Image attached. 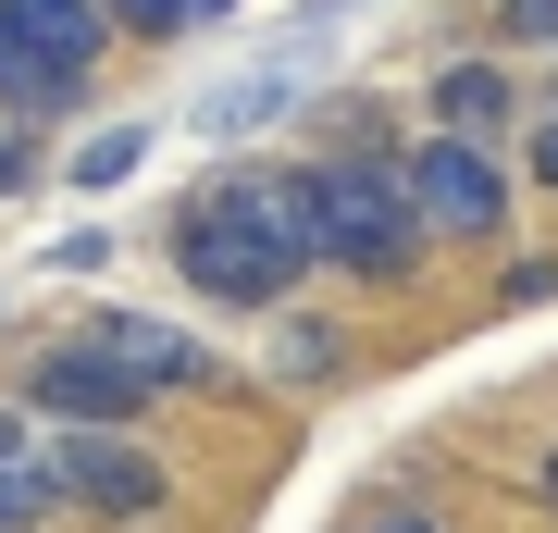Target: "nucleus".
Returning a JSON list of instances; mask_svg holds the SVG:
<instances>
[{
  "instance_id": "nucleus-13",
  "label": "nucleus",
  "mask_w": 558,
  "mask_h": 533,
  "mask_svg": "<svg viewBox=\"0 0 558 533\" xmlns=\"http://www.w3.org/2000/svg\"><path fill=\"white\" fill-rule=\"evenodd\" d=\"M497 25H509L521 50H558V0H497Z\"/></svg>"
},
{
  "instance_id": "nucleus-8",
  "label": "nucleus",
  "mask_w": 558,
  "mask_h": 533,
  "mask_svg": "<svg viewBox=\"0 0 558 533\" xmlns=\"http://www.w3.org/2000/svg\"><path fill=\"white\" fill-rule=\"evenodd\" d=\"M422 99H435V137H472V149L509 124V75H497V62H447Z\"/></svg>"
},
{
  "instance_id": "nucleus-11",
  "label": "nucleus",
  "mask_w": 558,
  "mask_h": 533,
  "mask_svg": "<svg viewBox=\"0 0 558 533\" xmlns=\"http://www.w3.org/2000/svg\"><path fill=\"white\" fill-rule=\"evenodd\" d=\"M50 521V472L38 459H0V533H38Z\"/></svg>"
},
{
  "instance_id": "nucleus-2",
  "label": "nucleus",
  "mask_w": 558,
  "mask_h": 533,
  "mask_svg": "<svg viewBox=\"0 0 558 533\" xmlns=\"http://www.w3.org/2000/svg\"><path fill=\"white\" fill-rule=\"evenodd\" d=\"M286 198H299V237L311 261H336V274H410L422 261V223H410V186L398 161H360V149H323L311 174H286Z\"/></svg>"
},
{
  "instance_id": "nucleus-14",
  "label": "nucleus",
  "mask_w": 558,
  "mask_h": 533,
  "mask_svg": "<svg viewBox=\"0 0 558 533\" xmlns=\"http://www.w3.org/2000/svg\"><path fill=\"white\" fill-rule=\"evenodd\" d=\"M348 533H435V521H422V509H410V496H385V509H360Z\"/></svg>"
},
{
  "instance_id": "nucleus-10",
  "label": "nucleus",
  "mask_w": 558,
  "mask_h": 533,
  "mask_svg": "<svg viewBox=\"0 0 558 533\" xmlns=\"http://www.w3.org/2000/svg\"><path fill=\"white\" fill-rule=\"evenodd\" d=\"M137 161H149V124H100V137L62 161V186H75V198H112L124 174H137Z\"/></svg>"
},
{
  "instance_id": "nucleus-17",
  "label": "nucleus",
  "mask_w": 558,
  "mask_h": 533,
  "mask_svg": "<svg viewBox=\"0 0 558 533\" xmlns=\"http://www.w3.org/2000/svg\"><path fill=\"white\" fill-rule=\"evenodd\" d=\"M0 186H25V149H13V137H0Z\"/></svg>"
},
{
  "instance_id": "nucleus-3",
  "label": "nucleus",
  "mask_w": 558,
  "mask_h": 533,
  "mask_svg": "<svg viewBox=\"0 0 558 533\" xmlns=\"http://www.w3.org/2000/svg\"><path fill=\"white\" fill-rule=\"evenodd\" d=\"M398 186H410V223H422V237H459V249H497V237H509V174H497L472 137L398 149Z\"/></svg>"
},
{
  "instance_id": "nucleus-16",
  "label": "nucleus",
  "mask_w": 558,
  "mask_h": 533,
  "mask_svg": "<svg viewBox=\"0 0 558 533\" xmlns=\"http://www.w3.org/2000/svg\"><path fill=\"white\" fill-rule=\"evenodd\" d=\"M0 459H25V422H13V410H0Z\"/></svg>"
},
{
  "instance_id": "nucleus-4",
  "label": "nucleus",
  "mask_w": 558,
  "mask_h": 533,
  "mask_svg": "<svg viewBox=\"0 0 558 533\" xmlns=\"http://www.w3.org/2000/svg\"><path fill=\"white\" fill-rule=\"evenodd\" d=\"M25 410H38L50 435H137L149 385L124 373V360H100L87 336H62V348H38V373H25Z\"/></svg>"
},
{
  "instance_id": "nucleus-12",
  "label": "nucleus",
  "mask_w": 558,
  "mask_h": 533,
  "mask_svg": "<svg viewBox=\"0 0 558 533\" xmlns=\"http://www.w3.org/2000/svg\"><path fill=\"white\" fill-rule=\"evenodd\" d=\"M100 13L124 25V38H186V25H199L186 0H100Z\"/></svg>"
},
{
  "instance_id": "nucleus-15",
  "label": "nucleus",
  "mask_w": 558,
  "mask_h": 533,
  "mask_svg": "<svg viewBox=\"0 0 558 533\" xmlns=\"http://www.w3.org/2000/svg\"><path fill=\"white\" fill-rule=\"evenodd\" d=\"M534 186H546V198H558V112H546V124H534Z\"/></svg>"
},
{
  "instance_id": "nucleus-9",
  "label": "nucleus",
  "mask_w": 558,
  "mask_h": 533,
  "mask_svg": "<svg viewBox=\"0 0 558 533\" xmlns=\"http://www.w3.org/2000/svg\"><path fill=\"white\" fill-rule=\"evenodd\" d=\"M286 99H299V75H286V62H274V75H223V87L199 99V137H248V124L286 112Z\"/></svg>"
},
{
  "instance_id": "nucleus-7",
  "label": "nucleus",
  "mask_w": 558,
  "mask_h": 533,
  "mask_svg": "<svg viewBox=\"0 0 558 533\" xmlns=\"http://www.w3.org/2000/svg\"><path fill=\"white\" fill-rule=\"evenodd\" d=\"M75 336L100 348V360H124L149 397H161V385H211V348H186L174 323H149V311H100V323H75Z\"/></svg>"
},
{
  "instance_id": "nucleus-18",
  "label": "nucleus",
  "mask_w": 558,
  "mask_h": 533,
  "mask_svg": "<svg viewBox=\"0 0 558 533\" xmlns=\"http://www.w3.org/2000/svg\"><path fill=\"white\" fill-rule=\"evenodd\" d=\"M186 13H199V25H211V13H236V0H186Z\"/></svg>"
},
{
  "instance_id": "nucleus-1",
  "label": "nucleus",
  "mask_w": 558,
  "mask_h": 533,
  "mask_svg": "<svg viewBox=\"0 0 558 533\" xmlns=\"http://www.w3.org/2000/svg\"><path fill=\"white\" fill-rule=\"evenodd\" d=\"M174 274H186V298H211V311H286L299 274H311L286 174H199L174 198Z\"/></svg>"
},
{
  "instance_id": "nucleus-5",
  "label": "nucleus",
  "mask_w": 558,
  "mask_h": 533,
  "mask_svg": "<svg viewBox=\"0 0 558 533\" xmlns=\"http://www.w3.org/2000/svg\"><path fill=\"white\" fill-rule=\"evenodd\" d=\"M38 472H50V496H75V509H100V521H149L161 496H174L137 435H50Z\"/></svg>"
},
{
  "instance_id": "nucleus-6",
  "label": "nucleus",
  "mask_w": 558,
  "mask_h": 533,
  "mask_svg": "<svg viewBox=\"0 0 558 533\" xmlns=\"http://www.w3.org/2000/svg\"><path fill=\"white\" fill-rule=\"evenodd\" d=\"M75 99H87V75L0 0V112H13V124H50V112H75Z\"/></svg>"
},
{
  "instance_id": "nucleus-19",
  "label": "nucleus",
  "mask_w": 558,
  "mask_h": 533,
  "mask_svg": "<svg viewBox=\"0 0 558 533\" xmlns=\"http://www.w3.org/2000/svg\"><path fill=\"white\" fill-rule=\"evenodd\" d=\"M546 509H558V447H546Z\"/></svg>"
}]
</instances>
